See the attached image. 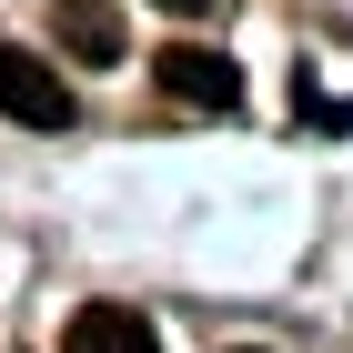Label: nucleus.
Listing matches in <instances>:
<instances>
[{
    "label": "nucleus",
    "mask_w": 353,
    "mask_h": 353,
    "mask_svg": "<svg viewBox=\"0 0 353 353\" xmlns=\"http://www.w3.org/2000/svg\"><path fill=\"white\" fill-rule=\"evenodd\" d=\"M152 81L172 111H243V61L212 51V41H162L152 51Z\"/></svg>",
    "instance_id": "1"
},
{
    "label": "nucleus",
    "mask_w": 353,
    "mask_h": 353,
    "mask_svg": "<svg viewBox=\"0 0 353 353\" xmlns=\"http://www.w3.org/2000/svg\"><path fill=\"white\" fill-rule=\"evenodd\" d=\"M0 111H10V121H30V132H71V121H81L71 81H61L41 51H21V41H0Z\"/></svg>",
    "instance_id": "2"
},
{
    "label": "nucleus",
    "mask_w": 353,
    "mask_h": 353,
    "mask_svg": "<svg viewBox=\"0 0 353 353\" xmlns=\"http://www.w3.org/2000/svg\"><path fill=\"white\" fill-rule=\"evenodd\" d=\"M51 30H61V51L91 61V71L132 61V21H121V0H51Z\"/></svg>",
    "instance_id": "3"
},
{
    "label": "nucleus",
    "mask_w": 353,
    "mask_h": 353,
    "mask_svg": "<svg viewBox=\"0 0 353 353\" xmlns=\"http://www.w3.org/2000/svg\"><path fill=\"white\" fill-rule=\"evenodd\" d=\"M61 353H162V333L141 323L132 303H91V313H71Z\"/></svg>",
    "instance_id": "4"
},
{
    "label": "nucleus",
    "mask_w": 353,
    "mask_h": 353,
    "mask_svg": "<svg viewBox=\"0 0 353 353\" xmlns=\"http://www.w3.org/2000/svg\"><path fill=\"white\" fill-rule=\"evenodd\" d=\"M162 10H182V21H192V10H212V0H162Z\"/></svg>",
    "instance_id": "5"
}]
</instances>
